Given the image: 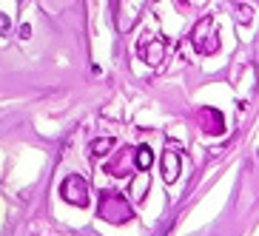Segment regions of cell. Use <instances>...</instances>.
Wrapping results in <instances>:
<instances>
[{"instance_id":"4","label":"cell","mask_w":259,"mask_h":236,"mask_svg":"<svg viewBox=\"0 0 259 236\" xmlns=\"http://www.w3.org/2000/svg\"><path fill=\"white\" fill-rule=\"evenodd\" d=\"M197 122L205 134H222V131H225V117H222V111H217V108H211V106L199 108Z\"/></svg>"},{"instance_id":"6","label":"cell","mask_w":259,"mask_h":236,"mask_svg":"<svg viewBox=\"0 0 259 236\" xmlns=\"http://www.w3.org/2000/svg\"><path fill=\"white\" fill-rule=\"evenodd\" d=\"M131 168H134V148H122L114 160L108 162V174L111 176H125ZM134 171H137V168H134Z\"/></svg>"},{"instance_id":"7","label":"cell","mask_w":259,"mask_h":236,"mask_svg":"<svg viewBox=\"0 0 259 236\" xmlns=\"http://www.w3.org/2000/svg\"><path fill=\"white\" fill-rule=\"evenodd\" d=\"M140 57L148 66H160L162 57H165V40H145L143 49H140Z\"/></svg>"},{"instance_id":"3","label":"cell","mask_w":259,"mask_h":236,"mask_svg":"<svg viewBox=\"0 0 259 236\" xmlns=\"http://www.w3.org/2000/svg\"><path fill=\"white\" fill-rule=\"evenodd\" d=\"M60 197L74 208H89V182L80 174H69L60 182Z\"/></svg>"},{"instance_id":"5","label":"cell","mask_w":259,"mask_h":236,"mask_svg":"<svg viewBox=\"0 0 259 236\" xmlns=\"http://www.w3.org/2000/svg\"><path fill=\"white\" fill-rule=\"evenodd\" d=\"M180 171H183V157L177 151H165L162 154V179L168 185H174L180 179Z\"/></svg>"},{"instance_id":"11","label":"cell","mask_w":259,"mask_h":236,"mask_svg":"<svg viewBox=\"0 0 259 236\" xmlns=\"http://www.w3.org/2000/svg\"><path fill=\"white\" fill-rule=\"evenodd\" d=\"M0 31H9V20L3 15H0Z\"/></svg>"},{"instance_id":"2","label":"cell","mask_w":259,"mask_h":236,"mask_svg":"<svg viewBox=\"0 0 259 236\" xmlns=\"http://www.w3.org/2000/svg\"><path fill=\"white\" fill-rule=\"evenodd\" d=\"M191 43H194V52L202 54V57H211V54L220 52V29L213 23V17H202V20L194 26Z\"/></svg>"},{"instance_id":"8","label":"cell","mask_w":259,"mask_h":236,"mask_svg":"<svg viewBox=\"0 0 259 236\" xmlns=\"http://www.w3.org/2000/svg\"><path fill=\"white\" fill-rule=\"evenodd\" d=\"M151 165H154V151L151 148H148V145L134 148V168H137V171H148Z\"/></svg>"},{"instance_id":"1","label":"cell","mask_w":259,"mask_h":236,"mask_svg":"<svg viewBox=\"0 0 259 236\" xmlns=\"http://www.w3.org/2000/svg\"><path fill=\"white\" fill-rule=\"evenodd\" d=\"M97 213L106 222H111V225H125V222L134 219V208H131V202L122 197L120 191H100Z\"/></svg>"},{"instance_id":"9","label":"cell","mask_w":259,"mask_h":236,"mask_svg":"<svg viewBox=\"0 0 259 236\" xmlns=\"http://www.w3.org/2000/svg\"><path fill=\"white\" fill-rule=\"evenodd\" d=\"M111 148H114V139L111 137H100V139H92V148H89V151H92V157H106Z\"/></svg>"},{"instance_id":"10","label":"cell","mask_w":259,"mask_h":236,"mask_svg":"<svg viewBox=\"0 0 259 236\" xmlns=\"http://www.w3.org/2000/svg\"><path fill=\"white\" fill-rule=\"evenodd\" d=\"M17 37H20V40H29V37H31V26L23 23L20 29H17Z\"/></svg>"}]
</instances>
